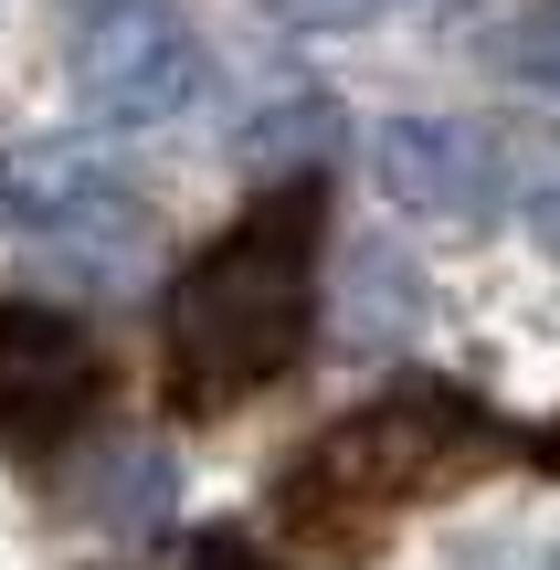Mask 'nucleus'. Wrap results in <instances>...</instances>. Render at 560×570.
Returning <instances> with one entry per match:
<instances>
[{
    "mask_svg": "<svg viewBox=\"0 0 560 570\" xmlns=\"http://www.w3.org/2000/svg\"><path fill=\"white\" fill-rule=\"evenodd\" d=\"M317 212L307 180L244 202V223L169 285V402L180 412H233L244 391L286 381L296 348L317 338Z\"/></svg>",
    "mask_w": 560,
    "mask_h": 570,
    "instance_id": "f257e3e1",
    "label": "nucleus"
},
{
    "mask_svg": "<svg viewBox=\"0 0 560 570\" xmlns=\"http://www.w3.org/2000/svg\"><path fill=\"white\" fill-rule=\"evenodd\" d=\"M371 169H381V202H402L434 233H487L508 212V159L465 117H381Z\"/></svg>",
    "mask_w": 560,
    "mask_h": 570,
    "instance_id": "423d86ee",
    "label": "nucleus"
},
{
    "mask_svg": "<svg viewBox=\"0 0 560 570\" xmlns=\"http://www.w3.org/2000/svg\"><path fill=\"white\" fill-rule=\"evenodd\" d=\"M498 63L519 85H540V96H560V0H519L498 32Z\"/></svg>",
    "mask_w": 560,
    "mask_h": 570,
    "instance_id": "1a4fd4ad",
    "label": "nucleus"
},
{
    "mask_svg": "<svg viewBox=\"0 0 560 570\" xmlns=\"http://www.w3.org/2000/svg\"><path fill=\"white\" fill-rule=\"evenodd\" d=\"M190 570H275V560L244 550V539H202V550H190Z\"/></svg>",
    "mask_w": 560,
    "mask_h": 570,
    "instance_id": "9b49d317",
    "label": "nucleus"
},
{
    "mask_svg": "<svg viewBox=\"0 0 560 570\" xmlns=\"http://www.w3.org/2000/svg\"><path fill=\"white\" fill-rule=\"evenodd\" d=\"M286 32H360V21H381V11H402V0H265Z\"/></svg>",
    "mask_w": 560,
    "mask_h": 570,
    "instance_id": "9d476101",
    "label": "nucleus"
},
{
    "mask_svg": "<svg viewBox=\"0 0 560 570\" xmlns=\"http://www.w3.org/2000/svg\"><path fill=\"white\" fill-rule=\"evenodd\" d=\"M529 570H560V539H550V550H540V560H529Z\"/></svg>",
    "mask_w": 560,
    "mask_h": 570,
    "instance_id": "ddd939ff",
    "label": "nucleus"
},
{
    "mask_svg": "<svg viewBox=\"0 0 560 570\" xmlns=\"http://www.w3.org/2000/svg\"><path fill=\"white\" fill-rule=\"evenodd\" d=\"M0 233L11 244H127L138 233V180L96 138H32L0 159Z\"/></svg>",
    "mask_w": 560,
    "mask_h": 570,
    "instance_id": "20e7f679",
    "label": "nucleus"
},
{
    "mask_svg": "<svg viewBox=\"0 0 560 570\" xmlns=\"http://www.w3.org/2000/svg\"><path fill=\"white\" fill-rule=\"evenodd\" d=\"M328 338L371 348V360L413 348L423 338V265L402 244H350L338 254V285H328Z\"/></svg>",
    "mask_w": 560,
    "mask_h": 570,
    "instance_id": "0eeeda50",
    "label": "nucleus"
},
{
    "mask_svg": "<svg viewBox=\"0 0 560 570\" xmlns=\"http://www.w3.org/2000/svg\"><path fill=\"white\" fill-rule=\"evenodd\" d=\"M498 444L508 433L487 423L465 391L413 381V391H392V402L350 412L338 433H317V444L286 465V487H275V518L307 529V539H360L371 518L423 508V497L465 487L477 465H498Z\"/></svg>",
    "mask_w": 560,
    "mask_h": 570,
    "instance_id": "f03ea898",
    "label": "nucleus"
},
{
    "mask_svg": "<svg viewBox=\"0 0 560 570\" xmlns=\"http://www.w3.org/2000/svg\"><path fill=\"white\" fill-rule=\"evenodd\" d=\"M106 402V360L63 306L0 296V444L11 454H53L85 412Z\"/></svg>",
    "mask_w": 560,
    "mask_h": 570,
    "instance_id": "39448f33",
    "label": "nucleus"
},
{
    "mask_svg": "<svg viewBox=\"0 0 560 570\" xmlns=\"http://www.w3.org/2000/svg\"><path fill=\"white\" fill-rule=\"evenodd\" d=\"M328 148H338V96L307 85V75L254 85V106L233 117V159L244 169H307V159H328Z\"/></svg>",
    "mask_w": 560,
    "mask_h": 570,
    "instance_id": "6e6552de",
    "label": "nucleus"
},
{
    "mask_svg": "<svg viewBox=\"0 0 560 570\" xmlns=\"http://www.w3.org/2000/svg\"><path fill=\"white\" fill-rule=\"evenodd\" d=\"M529 223H540V244L560 254V169H550V180H540V190H529Z\"/></svg>",
    "mask_w": 560,
    "mask_h": 570,
    "instance_id": "f8f14e48",
    "label": "nucleus"
},
{
    "mask_svg": "<svg viewBox=\"0 0 560 570\" xmlns=\"http://www.w3.org/2000/svg\"><path fill=\"white\" fill-rule=\"evenodd\" d=\"M75 96L117 127H159L202 96V32L180 0H75Z\"/></svg>",
    "mask_w": 560,
    "mask_h": 570,
    "instance_id": "7ed1b4c3",
    "label": "nucleus"
}]
</instances>
